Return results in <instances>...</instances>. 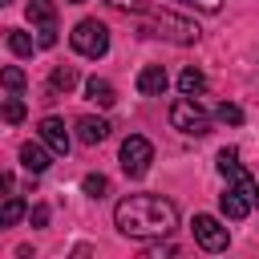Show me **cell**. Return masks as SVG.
<instances>
[{
  "label": "cell",
  "mask_w": 259,
  "mask_h": 259,
  "mask_svg": "<svg viewBox=\"0 0 259 259\" xmlns=\"http://www.w3.org/2000/svg\"><path fill=\"white\" fill-rule=\"evenodd\" d=\"M113 223L125 239L150 243V239H162L178 227V206L162 194H130L113 206Z\"/></svg>",
  "instance_id": "6da1fadb"
},
{
  "label": "cell",
  "mask_w": 259,
  "mask_h": 259,
  "mask_svg": "<svg viewBox=\"0 0 259 259\" xmlns=\"http://www.w3.org/2000/svg\"><path fill=\"white\" fill-rule=\"evenodd\" d=\"M142 32L146 36H166L174 45H194L198 40V28L190 20H182V16H170V12H150L142 20Z\"/></svg>",
  "instance_id": "7a4b0ae2"
},
{
  "label": "cell",
  "mask_w": 259,
  "mask_h": 259,
  "mask_svg": "<svg viewBox=\"0 0 259 259\" xmlns=\"http://www.w3.org/2000/svg\"><path fill=\"white\" fill-rule=\"evenodd\" d=\"M69 45L81 53V57H105L109 53V28L101 24V20H81L73 32H69Z\"/></svg>",
  "instance_id": "3957f363"
},
{
  "label": "cell",
  "mask_w": 259,
  "mask_h": 259,
  "mask_svg": "<svg viewBox=\"0 0 259 259\" xmlns=\"http://www.w3.org/2000/svg\"><path fill=\"white\" fill-rule=\"evenodd\" d=\"M170 125H174V130H182V134H190V138L210 134V117L194 105V97H178V101L170 105Z\"/></svg>",
  "instance_id": "277c9868"
},
{
  "label": "cell",
  "mask_w": 259,
  "mask_h": 259,
  "mask_svg": "<svg viewBox=\"0 0 259 259\" xmlns=\"http://www.w3.org/2000/svg\"><path fill=\"white\" fill-rule=\"evenodd\" d=\"M150 162H154V146H150L142 134H130V138L121 142V170H125L130 178H142V174L150 170Z\"/></svg>",
  "instance_id": "5b68a950"
},
{
  "label": "cell",
  "mask_w": 259,
  "mask_h": 259,
  "mask_svg": "<svg viewBox=\"0 0 259 259\" xmlns=\"http://www.w3.org/2000/svg\"><path fill=\"white\" fill-rule=\"evenodd\" d=\"M190 231H194V243H198L202 251H227V243H231L227 227H223L214 214H194Z\"/></svg>",
  "instance_id": "8992f818"
},
{
  "label": "cell",
  "mask_w": 259,
  "mask_h": 259,
  "mask_svg": "<svg viewBox=\"0 0 259 259\" xmlns=\"http://www.w3.org/2000/svg\"><path fill=\"white\" fill-rule=\"evenodd\" d=\"M251 206H255V198H251L247 190H239V186H227V190L219 194V210H223L227 219H235V223H239V219H247V214H251Z\"/></svg>",
  "instance_id": "52a82bcc"
},
{
  "label": "cell",
  "mask_w": 259,
  "mask_h": 259,
  "mask_svg": "<svg viewBox=\"0 0 259 259\" xmlns=\"http://www.w3.org/2000/svg\"><path fill=\"white\" fill-rule=\"evenodd\" d=\"M40 142H45L57 158H65V154H69V130H65V121H61V117H45V121H40Z\"/></svg>",
  "instance_id": "ba28073f"
},
{
  "label": "cell",
  "mask_w": 259,
  "mask_h": 259,
  "mask_svg": "<svg viewBox=\"0 0 259 259\" xmlns=\"http://www.w3.org/2000/svg\"><path fill=\"white\" fill-rule=\"evenodd\" d=\"M53 158H57V154H53L49 146H40V142H24V146H20V166H24L28 174H45Z\"/></svg>",
  "instance_id": "9c48e42d"
},
{
  "label": "cell",
  "mask_w": 259,
  "mask_h": 259,
  "mask_svg": "<svg viewBox=\"0 0 259 259\" xmlns=\"http://www.w3.org/2000/svg\"><path fill=\"white\" fill-rule=\"evenodd\" d=\"M166 85H170V77H166L162 65H146V69L138 73V93H146V97H162Z\"/></svg>",
  "instance_id": "30bf717a"
},
{
  "label": "cell",
  "mask_w": 259,
  "mask_h": 259,
  "mask_svg": "<svg viewBox=\"0 0 259 259\" xmlns=\"http://www.w3.org/2000/svg\"><path fill=\"white\" fill-rule=\"evenodd\" d=\"M73 130H77V138H81L85 146H97V142H105V138H109V121H105V117H89V113H85V117H77V125H73Z\"/></svg>",
  "instance_id": "8fae6325"
},
{
  "label": "cell",
  "mask_w": 259,
  "mask_h": 259,
  "mask_svg": "<svg viewBox=\"0 0 259 259\" xmlns=\"http://www.w3.org/2000/svg\"><path fill=\"white\" fill-rule=\"evenodd\" d=\"M85 97L93 101V105H101V109H109L113 101H117V89L105 81V77H89L85 81Z\"/></svg>",
  "instance_id": "7c38bea8"
},
{
  "label": "cell",
  "mask_w": 259,
  "mask_h": 259,
  "mask_svg": "<svg viewBox=\"0 0 259 259\" xmlns=\"http://www.w3.org/2000/svg\"><path fill=\"white\" fill-rule=\"evenodd\" d=\"M28 24H57V0H28Z\"/></svg>",
  "instance_id": "4fadbf2b"
},
{
  "label": "cell",
  "mask_w": 259,
  "mask_h": 259,
  "mask_svg": "<svg viewBox=\"0 0 259 259\" xmlns=\"http://www.w3.org/2000/svg\"><path fill=\"white\" fill-rule=\"evenodd\" d=\"M24 214H28L24 198H16V194H4V198H0V227H12V223H20Z\"/></svg>",
  "instance_id": "5bb4252c"
},
{
  "label": "cell",
  "mask_w": 259,
  "mask_h": 259,
  "mask_svg": "<svg viewBox=\"0 0 259 259\" xmlns=\"http://www.w3.org/2000/svg\"><path fill=\"white\" fill-rule=\"evenodd\" d=\"M178 89H182V97H198V93L206 89V77H202L198 69H182V73H178Z\"/></svg>",
  "instance_id": "9a60e30c"
},
{
  "label": "cell",
  "mask_w": 259,
  "mask_h": 259,
  "mask_svg": "<svg viewBox=\"0 0 259 259\" xmlns=\"http://www.w3.org/2000/svg\"><path fill=\"white\" fill-rule=\"evenodd\" d=\"M8 49H12L16 57H32V49H40V45H36V36H28V32H20V28H8Z\"/></svg>",
  "instance_id": "2e32d148"
},
{
  "label": "cell",
  "mask_w": 259,
  "mask_h": 259,
  "mask_svg": "<svg viewBox=\"0 0 259 259\" xmlns=\"http://www.w3.org/2000/svg\"><path fill=\"white\" fill-rule=\"evenodd\" d=\"M24 81H28V77H24V69H16V65H4V69H0V85H4L8 93H20V89H24Z\"/></svg>",
  "instance_id": "e0dca14e"
},
{
  "label": "cell",
  "mask_w": 259,
  "mask_h": 259,
  "mask_svg": "<svg viewBox=\"0 0 259 259\" xmlns=\"http://www.w3.org/2000/svg\"><path fill=\"white\" fill-rule=\"evenodd\" d=\"M73 85H77V69H73V65H57V69H53V89H57V93H69Z\"/></svg>",
  "instance_id": "ac0fdd59"
},
{
  "label": "cell",
  "mask_w": 259,
  "mask_h": 259,
  "mask_svg": "<svg viewBox=\"0 0 259 259\" xmlns=\"http://www.w3.org/2000/svg\"><path fill=\"white\" fill-rule=\"evenodd\" d=\"M81 190H85L89 198H105V194H109V178H105V174H85V178H81Z\"/></svg>",
  "instance_id": "d6986e66"
},
{
  "label": "cell",
  "mask_w": 259,
  "mask_h": 259,
  "mask_svg": "<svg viewBox=\"0 0 259 259\" xmlns=\"http://www.w3.org/2000/svg\"><path fill=\"white\" fill-rule=\"evenodd\" d=\"M243 166H239V150H219V174L223 178H235Z\"/></svg>",
  "instance_id": "ffe728a7"
},
{
  "label": "cell",
  "mask_w": 259,
  "mask_h": 259,
  "mask_svg": "<svg viewBox=\"0 0 259 259\" xmlns=\"http://www.w3.org/2000/svg\"><path fill=\"white\" fill-rule=\"evenodd\" d=\"M0 117H4L8 125H16V121H24V101H20V97H8V101L0 105Z\"/></svg>",
  "instance_id": "44dd1931"
},
{
  "label": "cell",
  "mask_w": 259,
  "mask_h": 259,
  "mask_svg": "<svg viewBox=\"0 0 259 259\" xmlns=\"http://www.w3.org/2000/svg\"><path fill=\"white\" fill-rule=\"evenodd\" d=\"M214 117H219V121H227V125H239V121H243V109H239V105H231V101H223V105L214 109Z\"/></svg>",
  "instance_id": "7402d4cb"
},
{
  "label": "cell",
  "mask_w": 259,
  "mask_h": 259,
  "mask_svg": "<svg viewBox=\"0 0 259 259\" xmlns=\"http://www.w3.org/2000/svg\"><path fill=\"white\" fill-rule=\"evenodd\" d=\"M36 45H40V49H53V45H57V24H40V28H36Z\"/></svg>",
  "instance_id": "603a6c76"
},
{
  "label": "cell",
  "mask_w": 259,
  "mask_h": 259,
  "mask_svg": "<svg viewBox=\"0 0 259 259\" xmlns=\"http://www.w3.org/2000/svg\"><path fill=\"white\" fill-rule=\"evenodd\" d=\"M178 4H186V8H198V12H219V8H223V0H178Z\"/></svg>",
  "instance_id": "cb8c5ba5"
},
{
  "label": "cell",
  "mask_w": 259,
  "mask_h": 259,
  "mask_svg": "<svg viewBox=\"0 0 259 259\" xmlns=\"http://www.w3.org/2000/svg\"><path fill=\"white\" fill-rule=\"evenodd\" d=\"M28 219H32V227H45V223H49V206H45V202H36V206L28 210Z\"/></svg>",
  "instance_id": "d4e9b609"
},
{
  "label": "cell",
  "mask_w": 259,
  "mask_h": 259,
  "mask_svg": "<svg viewBox=\"0 0 259 259\" xmlns=\"http://www.w3.org/2000/svg\"><path fill=\"white\" fill-rule=\"evenodd\" d=\"M4 194H12V174H8V170H0V198H4Z\"/></svg>",
  "instance_id": "484cf974"
},
{
  "label": "cell",
  "mask_w": 259,
  "mask_h": 259,
  "mask_svg": "<svg viewBox=\"0 0 259 259\" xmlns=\"http://www.w3.org/2000/svg\"><path fill=\"white\" fill-rule=\"evenodd\" d=\"M109 4H117V8H134V12H138L146 0H109Z\"/></svg>",
  "instance_id": "4316f807"
},
{
  "label": "cell",
  "mask_w": 259,
  "mask_h": 259,
  "mask_svg": "<svg viewBox=\"0 0 259 259\" xmlns=\"http://www.w3.org/2000/svg\"><path fill=\"white\" fill-rule=\"evenodd\" d=\"M8 4H12V0H0V8H8Z\"/></svg>",
  "instance_id": "83f0119b"
},
{
  "label": "cell",
  "mask_w": 259,
  "mask_h": 259,
  "mask_svg": "<svg viewBox=\"0 0 259 259\" xmlns=\"http://www.w3.org/2000/svg\"><path fill=\"white\" fill-rule=\"evenodd\" d=\"M255 206H259V186H255Z\"/></svg>",
  "instance_id": "f1b7e54d"
},
{
  "label": "cell",
  "mask_w": 259,
  "mask_h": 259,
  "mask_svg": "<svg viewBox=\"0 0 259 259\" xmlns=\"http://www.w3.org/2000/svg\"><path fill=\"white\" fill-rule=\"evenodd\" d=\"M69 4H85V0H69Z\"/></svg>",
  "instance_id": "f546056e"
}]
</instances>
